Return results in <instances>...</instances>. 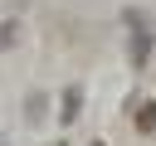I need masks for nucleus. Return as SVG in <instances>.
Segmentation results:
<instances>
[{"mask_svg": "<svg viewBox=\"0 0 156 146\" xmlns=\"http://www.w3.org/2000/svg\"><path fill=\"white\" fill-rule=\"evenodd\" d=\"M98 146H102V141H98Z\"/></svg>", "mask_w": 156, "mask_h": 146, "instance_id": "nucleus-4", "label": "nucleus"}, {"mask_svg": "<svg viewBox=\"0 0 156 146\" xmlns=\"http://www.w3.org/2000/svg\"><path fill=\"white\" fill-rule=\"evenodd\" d=\"M78 97H83L78 88H68V92H63V127H68V122L78 117Z\"/></svg>", "mask_w": 156, "mask_h": 146, "instance_id": "nucleus-1", "label": "nucleus"}, {"mask_svg": "<svg viewBox=\"0 0 156 146\" xmlns=\"http://www.w3.org/2000/svg\"><path fill=\"white\" fill-rule=\"evenodd\" d=\"M15 39H20V24H5V29H0V49H10Z\"/></svg>", "mask_w": 156, "mask_h": 146, "instance_id": "nucleus-3", "label": "nucleus"}, {"mask_svg": "<svg viewBox=\"0 0 156 146\" xmlns=\"http://www.w3.org/2000/svg\"><path fill=\"white\" fill-rule=\"evenodd\" d=\"M136 131H156V102H146L136 112Z\"/></svg>", "mask_w": 156, "mask_h": 146, "instance_id": "nucleus-2", "label": "nucleus"}]
</instances>
